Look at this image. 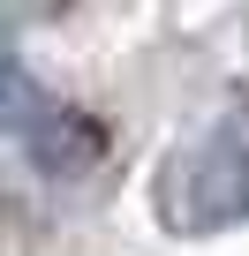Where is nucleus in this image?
Instances as JSON below:
<instances>
[{
    "instance_id": "nucleus-1",
    "label": "nucleus",
    "mask_w": 249,
    "mask_h": 256,
    "mask_svg": "<svg viewBox=\"0 0 249 256\" xmlns=\"http://www.w3.org/2000/svg\"><path fill=\"white\" fill-rule=\"evenodd\" d=\"M151 204H159V226L189 234V241L226 234L234 218H249V98H234L204 136L166 151Z\"/></svg>"
},
{
    "instance_id": "nucleus-2",
    "label": "nucleus",
    "mask_w": 249,
    "mask_h": 256,
    "mask_svg": "<svg viewBox=\"0 0 249 256\" xmlns=\"http://www.w3.org/2000/svg\"><path fill=\"white\" fill-rule=\"evenodd\" d=\"M8 136H16V151H23L46 181H83V174H98V158H106V120L83 113V106H38L23 60H16V76H8Z\"/></svg>"
}]
</instances>
